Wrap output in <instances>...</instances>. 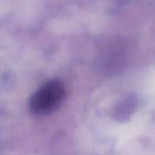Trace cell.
Instances as JSON below:
<instances>
[{
    "mask_svg": "<svg viewBox=\"0 0 155 155\" xmlns=\"http://www.w3.org/2000/svg\"><path fill=\"white\" fill-rule=\"evenodd\" d=\"M64 98V88L60 82L52 81L39 89L30 101V110L35 114L54 111Z\"/></svg>",
    "mask_w": 155,
    "mask_h": 155,
    "instance_id": "6da1fadb",
    "label": "cell"
}]
</instances>
